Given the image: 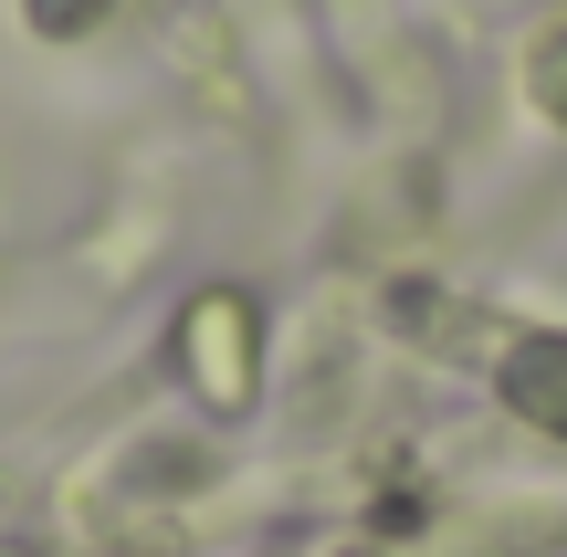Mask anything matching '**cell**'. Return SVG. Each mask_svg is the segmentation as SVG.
I'll use <instances>...</instances> for the list:
<instances>
[{
	"instance_id": "2",
	"label": "cell",
	"mask_w": 567,
	"mask_h": 557,
	"mask_svg": "<svg viewBox=\"0 0 567 557\" xmlns=\"http://www.w3.org/2000/svg\"><path fill=\"white\" fill-rule=\"evenodd\" d=\"M84 11H95V0H42V21H84Z\"/></svg>"
},
{
	"instance_id": "1",
	"label": "cell",
	"mask_w": 567,
	"mask_h": 557,
	"mask_svg": "<svg viewBox=\"0 0 567 557\" xmlns=\"http://www.w3.org/2000/svg\"><path fill=\"white\" fill-rule=\"evenodd\" d=\"M515 400H526L536 421H557V432H567V337H536V348L515 358Z\"/></svg>"
}]
</instances>
